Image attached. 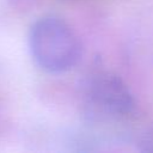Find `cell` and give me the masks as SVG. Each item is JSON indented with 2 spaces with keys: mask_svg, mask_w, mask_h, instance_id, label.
<instances>
[{
  "mask_svg": "<svg viewBox=\"0 0 153 153\" xmlns=\"http://www.w3.org/2000/svg\"><path fill=\"white\" fill-rule=\"evenodd\" d=\"M81 99L86 116L97 122L126 120L136 110L134 94L127 84L105 71L92 72L84 79Z\"/></svg>",
  "mask_w": 153,
  "mask_h": 153,
  "instance_id": "2",
  "label": "cell"
},
{
  "mask_svg": "<svg viewBox=\"0 0 153 153\" xmlns=\"http://www.w3.org/2000/svg\"><path fill=\"white\" fill-rule=\"evenodd\" d=\"M136 146L140 152L153 153V127H149L142 131V134H140Z\"/></svg>",
  "mask_w": 153,
  "mask_h": 153,
  "instance_id": "3",
  "label": "cell"
},
{
  "mask_svg": "<svg viewBox=\"0 0 153 153\" xmlns=\"http://www.w3.org/2000/svg\"><path fill=\"white\" fill-rule=\"evenodd\" d=\"M31 55L47 72L63 73L80 60L81 45L73 29L56 16H45L32 24L29 36Z\"/></svg>",
  "mask_w": 153,
  "mask_h": 153,
  "instance_id": "1",
  "label": "cell"
}]
</instances>
